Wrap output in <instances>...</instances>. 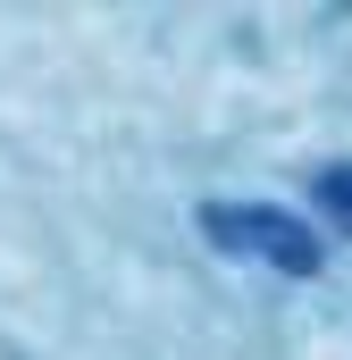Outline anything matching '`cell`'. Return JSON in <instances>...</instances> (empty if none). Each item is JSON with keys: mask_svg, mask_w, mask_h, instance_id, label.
Instances as JSON below:
<instances>
[{"mask_svg": "<svg viewBox=\"0 0 352 360\" xmlns=\"http://www.w3.org/2000/svg\"><path fill=\"white\" fill-rule=\"evenodd\" d=\"M201 235L218 243V252H244V260H260L277 276H319V235L302 226V218H285V210H227V201H210L201 210Z\"/></svg>", "mask_w": 352, "mask_h": 360, "instance_id": "1", "label": "cell"}, {"mask_svg": "<svg viewBox=\"0 0 352 360\" xmlns=\"http://www.w3.org/2000/svg\"><path fill=\"white\" fill-rule=\"evenodd\" d=\"M319 201L336 210V226H352V168H327L319 176Z\"/></svg>", "mask_w": 352, "mask_h": 360, "instance_id": "2", "label": "cell"}]
</instances>
